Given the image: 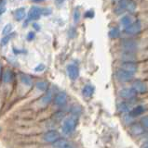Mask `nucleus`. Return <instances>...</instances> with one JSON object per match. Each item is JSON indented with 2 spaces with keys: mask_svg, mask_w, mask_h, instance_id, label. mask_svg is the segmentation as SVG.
<instances>
[{
  "mask_svg": "<svg viewBox=\"0 0 148 148\" xmlns=\"http://www.w3.org/2000/svg\"><path fill=\"white\" fill-rule=\"evenodd\" d=\"M119 48L120 50L124 51H137L140 48V43L139 41L132 37H126L120 40L119 42Z\"/></svg>",
  "mask_w": 148,
  "mask_h": 148,
  "instance_id": "obj_1",
  "label": "nucleus"
},
{
  "mask_svg": "<svg viewBox=\"0 0 148 148\" xmlns=\"http://www.w3.org/2000/svg\"><path fill=\"white\" fill-rule=\"evenodd\" d=\"M115 77L119 82L127 83V82H131L135 79V74L118 68L115 71Z\"/></svg>",
  "mask_w": 148,
  "mask_h": 148,
  "instance_id": "obj_2",
  "label": "nucleus"
},
{
  "mask_svg": "<svg viewBox=\"0 0 148 148\" xmlns=\"http://www.w3.org/2000/svg\"><path fill=\"white\" fill-rule=\"evenodd\" d=\"M142 30V24L141 21H133L131 24H129V26L125 27L123 29V32L126 35L129 36V37H133L138 35Z\"/></svg>",
  "mask_w": 148,
  "mask_h": 148,
  "instance_id": "obj_3",
  "label": "nucleus"
},
{
  "mask_svg": "<svg viewBox=\"0 0 148 148\" xmlns=\"http://www.w3.org/2000/svg\"><path fill=\"white\" fill-rule=\"evenodd\" d=\"M77 124V119L76 116H72V117L67 118L63 121V132L66 134L71 133L72 132L75 131Z\"/></svg>",
  "mask_w": 148,
  "mask_h": 148,
  "instance_id": "obj_4",
  "label": "nucleus"
},
{
  "mask_svg": "<svg viewBox=\"0 0 148 148\" xmlns=\"http://www.w3.org/2000/svg\"><path fill=\"white\" fill-rule=\"evenodd\" d=\"M118 95L122 99L131 102L136 98L137 92L134 91L132 87H125V88H122V89L119 90Z\"/></svg>",
  "mask_w": 148,
  "mask_h": 148,
  "instance_id": "obj_5",
  "label": "nucleus"
},
{
  "mask_svg": "<svg viewBox=\"0 0 148 148\" xmlns=\"http://www.w3.org/2000/svg\"><path fill=\"white\" fill-rule=\"evenodd\" d=\"M139 58L138 53L135 51H124L121 50L118 53L119 61H137Z\"/></svg>",
  "mask_w": 148,
  "mask_h": 148,
  "instance_id": "obj_6",
  "label": "nucleus"
},
{
  "mask_svg": "<svg viewBox=\"0 0 148 148\" xmlns=\"http://www.w3.org/2000/svg\"><path fill=\"white\" fill-rule=\"evenodd\" d=\"M118 68L123 69L133 74H136L139 71V65L137 61H119Z\"/></svg>",
  "mask_w": 148,
  "mask_h": 148,
  "instance_id": "obj_7",
  "label": "nucleus"
},
{
  "mask_svg": "<svg viewBox=\"0 0 148 148\" xmlns=\"http://www.w3.org/2000/svg\"><path fill=\"white\" fill-rule=\"evenodd\" d=\"M131 87L134 89L137 94H145V92L148 91V86L146 83L140 80V79H134V80L131 82Z\"/></svg>",
  "mask_w": 148,
  "mask_h": 148,
  "instance_id": "obj_8",
  "label": "nucleus"
},
{
  "mask_svg": "<svg viewBox=\"0 0 148 148\" xmlns=\"http://www.w3.org/2000/svg\"><path fill=\"white\" fill-rule=\"evenodd\" d=\"M60 138V134L58 132L56 131H53V130H51V131H49L47 132L43 136V141L45 143H54L56 140H58V139Z\"/></svg>",
  "mask_w": 148,
  "mask_h": 148,
  "instance_id": "obj_9",
  "label": "nucleus"
},
{
  "mask_svg": "<svg viewBox=\"0 0 148 148\" xmlns=\"http://www.w3.org/2000/svg\"><path fill=\"white\" fill-rule=\"evenodd\" d=\"M67 73L71 80L75 81L79 76V69L74 64H69L67 66Z\"/></svg>",
  "mask_w": 148,
  "mask_h": 148,
  "instance_id": "obj_10",
  "label": "nucleus"
},
{
  "mask_svg": "<svg viewBox=\"0 0 148 148\" xmlns=\"http://www.w3.org/2000/svg\"><path fill=\"white\" fill-rule=\"evenodd\" d=\"M67 102V95L64 92H58L54 97V104L58 106H63Z\"/></svg>",
  "mask_w": 148,
  "mask_h": 148,
  "instance_id": "obj_11",
  "label": "nucleus"
},
{
  "mask_svg": "<svg viewBox=\"0 0 148 148\" xmlns=\"http://www.w3.org/2000/svg\"><path fill=\"white\" fill-rule=\"evenodd\" d=\"M42 14V9L38 7H32L28 13V20L29 21H36L40 18Z\"/></svg>",
  "mask_w": 148,
  "mask_h": 148,
  "instance_id": "obj_12",
  "label": "nucleus"
},
{
  "mask_svg": "<svg viewBox=\"0 0 148 148\" xmlns=\"http://www.w3.org/2000/svg\"><path fill=\"white\" fill-rule=\"evenodd\" d=\"M145 130L141 125V123H134L131 127V133L133 136H141L145 133Z\"/></svg>",
  "mask_w": 148,
  "mask_h": 148,
  "instance_id": "obj_13",
  "label": "nucleus"
},
{
  "mask_svg": "<svg viewBox=\"0 0 148 148\" xmlns=\"http://www.w3.org/2000/svg\"><path fill=\"white\" fill-rule=\"evenodd\" d=\"M117 110L121 114H127L131 111V106H129V101H121L117 104Z\"/></svg>",
  "mask_w": 148,
  "mask_h": 148,
  "instance_id": "obj_14",
  "label": "nucleus"
},
{
  "mask_svg": "<svg viewBox=\"0 0 148 148\" xmlns=\"http://www.w3.org/2000/svg\"><path fill=\"white\" fill-rule=\"evenodd\" d=\"M145 111V106L142 105H138L136 106H134L132 109H131V111H129V113L132 118H136V117H139V116H141Z\"/></svg>",
  "mask_w": 148,
  "mask_h": 148,
  "instance_id": "obj_15",
  "label": "nucleus"
},
{
  "mask_svg": "<svg viewBox=\"0 0 148 148\" xmlns=\"http://www.w3.org/2000/svg\"><path fill=\"white\" fill-rule=\"evenodd\" d=\"M132 22H133V18L129 14H124V15H122L121 18H120V25L124 28L129 26V24H131Z\"/></svg>",
  "mask_w": 148,
  "mask_h": 148,
  "instance_id": "obj_16",
  "label": "nucleus"
},
{
  "mask_svg": "<svg viewBox=\"0 0 148 148\" xmlns=\"http://www.w3.org/2000/svg\"><path fill=\"white\" fill-rule=\"evenodd\" d=\"M94 94V87L90 85V84H87L84 86L82 90V95H84V97L86 98H90Z\"/></svg>",
  "mask_w": 148,
  "mask_h": 148,
  "instance_id": "obj_17",
  "label": "nucleus"
},
{
  "mask_svg": "<svg viewBox=\"0 0 148 148\" xmlns=\"http://www.w3.org/2000/svg\"><path fill=\"white\" fill-rule=\"evenodd\" d=\"M137 8H138V4L135 0H129V3L126 8V11L132 14L137 10Z\"/></svg>",
  "mask_w": 148,
  "mask_h": 148,
  "instance_id": "obj_18",
  "label": "nucleus"
},
{
  "mask_svg": "<svg viewBox=\"0 0 148 148\" xmlns=\"http://www.w3.org/2000/svg\"><path fill=\"white\" fill-rule=\"evenodd\" d=\"M120 34H121V32H120V29L118 27L111 28L109 32H108V35H109V37L111 39H117L120 36Z\"/></svg>",
  "mask_w": 148,
  "mask_h": 148,
  "instance_id": "obj_19",
  "label": "nucleus"
},
{
  "mask_svg": "<svg viewBox=\"0 0 148 148\" xmlns=\"http://www.w3.org/2000/svg\"><path fill=\"white\" fill-rule=\"evenodd\" d=\"M2 79H3V82H6V83L10 82L13 80V73H12V71H10V69H6L5 71H4Z\"/></svg>",
  "mask_w": 148,
  "mask_h": 148,
  "instance_id": "obj_20",
  "label": "nucleus"
},
{
  "mask_svg": "<svg viewBox=\"0 0 148 148\" xmlns=\"http://www.w3.org/2000/svg\"><path fill=\"white\" fill-rule=\"evenodd\" d=\"M67 142L65 139H61L59 138L58 140H56L54 143H52V147L53 148H63L67 146Z\"/></svg>",
  "mask_w": 148,
  "mask_h": 148,
  "instance_id": "obj_21",
  "label": "nucleus"
},
{
  "mask_svg": "<svg viewBox=\"0 0 148 148\" xmlns=\"http://www.w3.org/2000/svg\"><path fill=\"white\" fill-rule=\"evenodd\" d=\"M14 15H15V18H16V20L18 21H21L22 18H24V17H25V10H24V8H20L16 9Z\"/></svg>",
  "mask_w": 148,
  "mask_h": 148,
  "instance_id": "obj_22",
  "label": "nucleus"
},
{
  "mask_svg": "<svg viewBox=\"0 0 148 148\" xmlns=\"http://www.w3.org/2000/svg\"><path fill=\"white\" fill-rule=\"evenodd\" d=\"M52 100V92H48L47 94H46L43 97H42V100L41 102L44 104V105H47L49 104L50 101Z\"/></svg>",
  "mask_w": 148,
  "mask_h": 148,
  "instance_id": "obj_23",
  "label": "nucleus"
},
{
  "mask_svg": "<svg viewBox=\"0 0 148 148\" xmlns=\"http://www.w3.org/2000/svg\"><path fill=\"white\" fill-rule=\"evenodd\" d=\"M21 81L22 82V83H24V84L27 85V86L32 85V79L28 75L22 74V75H21Z\"/></svg>",
  "mask_w": 148,
  "mask_h": 148,
  "instance_id": "obj_24",
  "label": "nucleus"
},
{
  "mask_svg": "<svg viewBox=\"0 0 148 148\" xmlns=\"http://www.w3.org/2000/svg\"><path fill=\"white\" fill-rule=\"evenodd\" d=\"M35 86L40 91H46V90H47V88H48V83L46 82H36Z\"/></svg>",
  "mask_w": 148,
  "mask_h": 148,
  "instance_id": "obj_25",
  "label": "nucleus"
},
{
  "mask_svg": "<svg viewBox=\"0 0 148 148\" xmlns=\"http://www.w3.org/2000/svg\"><path fill=\"white\" fill-rule=\"evenodd\" d=\"M113 12H114L115 15H117V16H122V15H124V13L126 12V11H125L124 9L121 8L120 7L115 6V7L113 8Z\"/></svg>",
  "mask_w": 148,
  "mask_h": 148,
  "instance_id": "obj_26",
  "label": "nucleus"
},
{
  "mask_svg": "<svg viewBox=\"0 0 148 148\" xmlns=\"http://www.w3.org/2000/svg\"><path fill=\"white\" fill-rule=\"evenodd\" d=\"M12 36H13V34H8L7 35H5L3 37V38L1 39V45H6L8 42H10V40L12 38Z\"/></svg>",
  "mask_w": 148,
  "mask_h": 148,
  "instance_id": "obj_27",
  "label": "nucleus"
},
{
  "mask_svg": "<svg viewBox=\"0 0 148 148\" xmlns=\"http://www.w3.org/2000/svg\"><path fill=\"white\" fill-rule=\"evenodd\" d=\"M73 18H74V21H75V22H78V21H79V20H80V11H79V8H76L75 10H74Z\"/></svg>",
  "mask_w": 148,
  "mask_h": 148,
  "instance_id": "obj_28",
  "label": "nucleus"
},
{
  "mask_svg": "<svg viewBox=\"0 0 148 148\" xmlns=\"http://www.w3.org/2000/svg\"><path fill=\"white\" fill-rule=\"evenodd\" d=\"M141 125L145 130H148V116H145L141 119Z\"/></svg>",
  "mask_w": 148,
  "mask_h": 148,
  "instance_id": "obj_29",
  "label": "nucleus"
},
{
  "mask_svg": "<svg viewBox=\"0 0 148 148\" xmlns=\"http://www.w3.org/2000/svg\"><path fill=\"white\" fill-rule=\"evenodd\" d=\"M11 30H12V26H11V24H7L5 27L3 28V31H2L3 35H7V34H10Z\"/></svg>",
  "mask_w": 148,
  "mask_h": 148,
  "instance_id": "obj_30",
  "label": "nucleus"
},
{
  "mask_svg": "<svg viewBox=\"0 0 148 148\" xmlns=\"http://www.w3.org/2000/svg\"><path fill=\"white\" fill-rule=\"evenodd\" d=\"M44 69H45V65L44 64H40V65H38V67L35 68V71H44Z\"/></svg>",
  "mask_w": 148,
  "mask_h": 148,
  "instance_id": "obj_31",
  "label": "nucleus"
},
{
  "mask_svg": "<svg viewBox=\"0 0 148 148\" xmlns=\"http://www.w3.org/2000/svg\"><path fill=\"white\" fill-rule=\"evenodd\" d=\"M85 17L86 18H93L94 17V12L91 11V10H89L85 13Z\"/></svg>",
  "mask_w": 148,
  "mask_h": 148,
  "instance_id": "obj_32",
  "label": "nucleus"
},
{
  "mask_svg": "<svg viewBox=\"0 0 148 148\" xmlns=\"http://www.w3.org/2000/svg\"><path fill=\"white\" fill-rule=\"evenodd\" d=\"M35 32H30L29 34H28V35H27V40L28 41H32L34 38H35Z\"/></svg>",
  "mask_w": 148,
  "mask_h": 148,
  "instance_id": "obj_33",
  "label": "nucleus"
},
{
  "mask_svg": "<svg viewBox=\"0 0 148 148\" xmlns=\"http://www.w3.org/2000/svg\"><path fill=\"white\" fill-rule=\"evenodd\" d=\"M50 13H51V9H49V8H44V9H42V14H43V15H49Z\"/></svg>",
  "mask_w": 148,
  "mask_h": 148,
  "instance_id": "obj_34",
  "label": "nucleus"
},
{
  "mask_svg": "<svg viewBox=\"0 0 148 148\" xmlns=\"http://www.w3.org/2000/svg\"><path fill=\"white\" fill-rule=\"evenodd\" d=\"M71 34H73V37L76 35V32H75V30L73 29V28H72V29H71L70 31H69V35L71 36Z\"/></svg>",
  "mask_w": 148,
  "mask_h": 148,
  "instance_id": "obj_35",
  "label": "nucleus"
},
{
  "mask_svg": "<svg viewBox=\"0 0 148 148\" xmlns=\"http://www.w3.org/2000/svg\"><path fill=\"white\" fill-rule=\"evenodd\" d=\"M33 27L35 28V29L36 31H39V30H40V26H39L38 24H36V23H34V24H33Z\"/></svg>",
  "mask_w": 148,
  "mask_h": 148,
  "instance_id": "obj_36",
  "label": "nucleus"
},
{
  "mask_svg": "<svg viewBox=\"0 0 148 148\" xmlns=\"http://www.w3.org/2000/svg\"><path fill=\"white\" fill-rule=\"evenodd\" d=\"M5 11H6V8H0V15H1V14H3Z\"/></svg>",
  "mask_w": 148,
  "mask_h": 148,
  "instance_id": "obj_37",
  "label": "nucleus"
},
{
  "mask_svg": "<svg viewBox=\"0 0 148 148\" xmlns=\"http://www.w3.org/2000/svg\"><path fill=\"white\" fill-rule=\"evenodd\" d=\"M141 148H148V142H147V143H145V145H143Z\"/></svg>",
  "mask_w": 148,
  "mask_h": 148,
  "instance_id": "obj_38",
  "label": "nucleus"
},
{
  "mask_svg": "<svg viewBox=\"0 0 148 148\" xmlns=\"http://www.w3.org/2000/svg\"><path fill=\"white\" fill-rule=\"evenodd\" d=\"M63 1H64V0H56V3L57 4H62Z\"/></svg>",
  "mask_w": 148,
  "mask_h": 148,
  "instance_id": "obj_39",
  "label": "nucleus"
},
{
  "mask_svg": "<svg viewBox=\"0 0 148 148\" xmlns=\"http://www.w3.org/2000/svg\"><path fill=\"white\" fill-rule=\"evenodd\" d=\"M32 1L38 3V2H43V1H45V0H32Z\"/></svg>",
  "mask_w": 148,
  "mask_h": 148,
  "instance_id": "obj_40",
  "label": "nucleus"
},
{
  "mask_svg": "<svg viewBox=\"0 0 148 148\" xmlns=\"http://www.w3.org/2000/svg\"><path fill=\"white\" fill-rule=\"evenodd\" d=\"M0 75H1V64H0Z\"/></svg>",
  "mask_w": 148,
  "mask_h": 148,
  "instance_id": "obj_41",
  "label": "nucleus"
},
{
  "mask_svg": "<svg viewBox=\"0 0 148 148\" xmlns=\"http://www.w3.org/2000/svg\"><path fill=\"white\" fill-rule=\"evenodd\" d=\"M112 1H113V2H117L118 0H112Z\"/></svg>",
  "mask_w": 148,
  "mask_h": 148,
  "instance_id": "obj_42",
  "label": "nucleus"
},
{
  "mask_svg": "<svg viewBox=\"0 0 148 148\" xmlns=\"http://www.w3.org/2000/svg\"><path fill=\"white\" fill-rule=\"evenodd\" d=\"M63 148H71V147H70V146H68V145H67V146H65V147H63Z\"/></svg>",
  "mask_w": 148,
  "mask_h": 148,
  "instance_id": "obj_43",
  "label": "nucleus"
}]
</instances>
